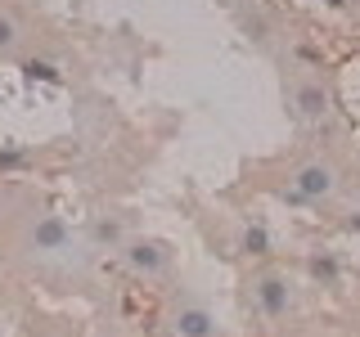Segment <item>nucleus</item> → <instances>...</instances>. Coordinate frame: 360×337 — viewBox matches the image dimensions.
<instances>
[{
	"label": "nucleus",
	"mask_w": 360,
	"mask_h": 337,
	"mask_svg": "<svg viewBox=\"0 0 360 337\" xmlns=\"http://www.w3.org/2000/svg\"><path fill=\"white\" fill-rule=\"evenodd\" d=\"M333 189V171L329 166H302L297 171V194L302 198H324Z\"/></svg>",
	"instance_id": "f257e3e1"
},
{
	"label": "nucleus",
	"mask_w": 360,
	"mask_h": 337,
	"mask_svg": "<svg viewBox=\"0 0 360 337\" xmlns=\"http://www.w3.org/2000/svg\"><path fill=\"white\" fill-rule=\"evenodd\" d=\"M257 292H262V306H266L270 315H279V310L288 306V288H284V279H275V275L262 279V288H257Z\"/></svg>",
	"instance_id": "f03ea898"
},
{
	"label": "nucleus",
	"mask_w": 360,
	"mask_h": 337,
	"mask_svg": "<svg viewBox=\"0 0 360 337\" xmlns=\"http://www.w3.org/2000/svg\"><path fill=\"white\" fill-rule=\"evenodd\" d=\"M176 333L180 337H207L212 333V319L202 310H180L176 315Z\"/></svg>",
	"instance_id": "7ed1b4c3"
},
{
	"label": "nucleus",
	"mask_w": 360,
	"mask_h": 337,
	"mask_svg": "<svg viewBox=\"0 0 360 337\" xmlns=\"http://www.w3.org/2000/svg\"><path fill=\"white\" fill-rule=\"evenodd\" d=\"M297 108L307 112V117H324L329 99H324V90H320V86H302V90H297Z\"/></svg>",
	"instance_id": "20e7f679"
},
{
	"label": "nucleus",
	"mask_w": 360,
	"mask_h": 337,
	"mask_svg": "<svg viewBox=\"0 0 360 337\" xmlns=\"http://www.w3.org/2000/svg\"><path fill=\"white\" fill-rule=\"evenodd\" d=\"M131 261L135 265H140V270H158V265H162V256H158V247H131Z\"/></svg>",
	"instance_id": "39448f33"
},
{
	"label": "nucleus",
	"mask_w": 360,
	"mask_h": 337,
	"mask_svg": "<svg viewBox=\"0 0 360 337\" xmlns=\"http://www.w3.org/2000/svg\"><path fill=\"white\" fill-rule=\"evenodd\" d=\"M14 37H18V32H14V22H9V18H0V45H14Z\"/></svg>",
	"instance_id": "423d86ee"
},
{
	"label": "nucleus",
	"mask_w": 360,
	"mask_h": 337,
	"mask_svg": "<svg viewBox=\"0 0 360 337\" xmlns=\"http://www.w3.org/2000/svg\"><path fill=\"white\" fill-rule=\"evenodd\" d=\"M27 72H32V77H45V81H54V67H50V63H27Z\"/></svg>",
	"instance_id": "0eeeda50"
},
{
	"label": "nucleus",
	"mask_w": 360,
	"mask_h": 337,
	"mask_svg": "<svg viewBox=\"0 0 360 337\" xmlns=\"http://www.w3.org/2000/svg\"><path fill=\"white\" fill-rule=\"evenodd\" d=\"M329 5H342V0H329Z\"/></svg>",
	"instance_id": "6e6552de"
}]
</instances>
